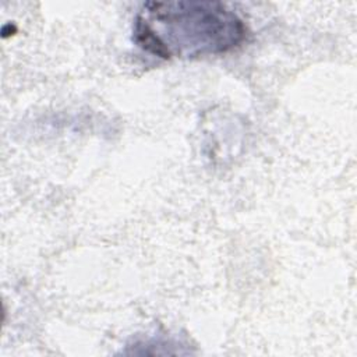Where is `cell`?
<instances>
[{
	"label": "cell",
	"mask_w": 357,
	"mask_h": 357,
	"mask_svg": "<svg viewBox=\"0 0 357 357\" xmlns=\"http://www.w3.org/2000/svg\"><path fill=\"white\" fill-rule=\"evenodd\" d=\"M245 35L244 21L219 1H148L132 26L137 46L165 60L227 53Z\"/></svg>",
	"instance_id": "obj_1"
}]
</instances>
